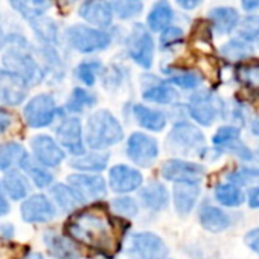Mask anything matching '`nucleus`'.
<instances>
[{
    "instance_id": "6e6552de",
    "label": "nucleus",
    "mask_w": 259,
    "mask_h": 259,
    "mask_svg": "<svg viewBox=\"0 0 259 259\" xmlns=\"http://www.w3.org/2000/svg\"><path fill=\"white\" fill-rule=\"evenodd\" d=\"M125 253L132 259H168L169 248L154 232H138L130 236Z\"/></svg>"
},
{
    "instance_id": "9b49d317",
    "label": "nucleus",
    "mask_w": 259,
    "mask_h": 259,
    "mask_svg": "<svg viewBox=\"0 0 259 259\" xmlns=\"http://www.w3.org/2000/svg\"><path fill=\"white\" fill-rule=\"evenodd\" d=\"M223 111V102L209 90L195 92L189 98L188 113L189 116L203 126H210Z\"/></svg>"
},
{
    "instance_id": "a19ab883",
    "label": "nucleus",
    "mask_w": 259,
    "mask_h": 259,
    "mask_svg": "<svg viewBox=\"0 0 259 259\" xmlns=\"http://www.w3.org/2000/svg\"><path fill=\"white\" fill-rule=\"evenodd\" d=\"M110 207L116 215L122 218H133L139 213V204L136 198L128 197V195H120V197L113 198L110 201Z\"/></svg>"
},
{
    "instance_id": "4c0bfd02",
    "label": "nucleus",
    "mask_w": 259,
    "mask_h": 259,
    "mask_svg": "<svg viewBox=\"0 0 259 259\" xmlns=\"http://www.w3.org/2000/svg\"><path fill=\"white\" fill-rule=\"evenodd\" d=\"M108 2L114 19H119L122 22L135 20L144 11V4L135 2V0H108Z\"/></svg>"
},
{
    "instance_id": "72a5a7b5",
    "label": "nucleus",
    "mask_w": 259,
    "mask_h": 259,
    "mask_svg": "<svg viewBox=\"0 0 259 259\" xmlns=\"http://www.w3.org/2000/svg\"><path fill=\"white\" fill-rule=\"evenodd\" d=\"M198 218H200V224L203 226V229H206L207 232H212V233L223 232L230 226L229 215L223 209L210 206V204L201 206V209L198 212Z\"/></svg>"
},
{
    "instance_id": "1a4fd4ad",
    "label": "nucleus",
    "mask_w": 259,
    "mask_h": 259,
    "mask_svg": "<svg viewBox=\"0 0 259 259\" xmlns=\"http://www.w3.org/2000/svg\"><path fill=\"white\" fill-rule=\"evenodd\" d=\"M125 154L136 166L150 168L156 163L160 154V147L156 138L142 132H135L126 139Z\"/></svg>"
},
{
    "instance_id": "ea45409f",
    "label": "nucleus",
    "mask_w": 259,
    "mask_h": 259,
    "mask_svg": "<svg viewBox=\"0 0 259 259\" xmlns=\"http://www.w3.org/2000/svg\"><path fill=\"white\" fill-rule=\"evenodd\" d=\"M253 54V48L244 40H230L221 48V55L229 61H241Z\"/></svg>"
},
{
    "instance_id": "4be33fe9",
    "label": "nucleus",
    "mask_w": 259,
    "mask_h": 259,
    "mask_svg": "<svg viewBox=\"0 0 259 259\" xmlns=\"http://www.w3.org/2000/svg\"><path fill=\"white\" fill-rule=\"evenodd\" d=\"M0 182H2V188H4L8 200L23 201L31 194V182L25 176V172L19 168L7 171Z\"/></svg>"
},
{
    "instance_id": "37998d69",
    "label": "nucleus",
    "mask_w": 259,
    "mask_h": 259,
    "mask_svg": "<svg viewBox=\"0 0 259 259\" xmlns=\"http://www.w3.org/2000/svg\"><path fill=\"white\" fill-rule=\"evenodd\" d=\"M239 37L244 41H253L259 37V17L248 16L242 20L239 28Z\"/></svg>"
},
{
    "instance_id": "9d476101",
    "label": "nucleus",
    "mask_w": 259,
    "mask_h": 259,
    "mask_svg": "<svg viewBox=\"0 0 259 259\" xmlns=\"http://www.w3.org/2000/svg\"><path fill=\"white\" fill-rule=\"evenodd\" d=\"M55 141L60 147L73 157L82 156L87 153V147L84 142V125L78 116L66 114L61 117L58 126L55 128Z\"/></svg>"
},
{
    "instance_id": "ddd939ff",
    "label": "nucleus",
    "mask_w": 259,
    "mask_h": 259,
    "mask_svg": "<svg viewBox=\"0 0 259 259\" xmlns=\"http://www.w3.org/2000/svg\"><path fill=\"white\" fill-rule=\"evenodd\" d=\"M142 185H144V176L135 166L117 163L108 169L107 186L116 194L126 195L136 192L142 188Z\"/></svg>"
},
{
    "instance_id": "f3484780",
    "label": "nucleus",
    "mask_w": 259,
    "mask_h": 259,
    "mask_svg": "<svg viewBox=\"0 0 259 259\" xmlns=\"http://www.w3.org/2000/svg\"><path fill=\"white\" fill-rule=\"evenodd\" d=\"M78 16L85 25L96 29L108 31L114 25V16L108 0H82Z\"/></svg>"
},
{
    "instance_id": "49530a36",
    "label": "nucleus",
    "mask_w": 259,
    "mask_h": 259,
    "mask_svg": "<svg viewBox=\"0 0 259 259\" xmlns=\"http://www.w3.org/2000/svg\"><path fill=\"white\" fill-rule=\"evenodd\" d=\"M11 212V203L2 188V182H0V218L7 217Z\"/></svg>"
},
{
    "instance_id": "c85d7f7f",
    "label": "nucleus",
    "mask_w": 259,
    "mask_h": 259,
    "mask_svg": "<svg viewBox=\"0 0 259 259\" xmlns=\"http://www.w3.org/2000/svg\"><path fill=\"white\" fill-rule=\"evenodd\" d=\"M29 26L37 37V40L41 43V46H54L58 48L61 43V34L57 22L49 17H38L32 22H29Z\"/></svg>"
},
{
    "instance_id": "bb28decb",
    "label": "nucleus",
    "mask_w": 259,
    "mask_h": 259,
    "mask_svg": "<svg viewBox=\"0 0 259 259\" xmlns=\"http://www.w3.org/2000/svg\"><path fill=\"white\" fill-rule=\"evenodd\" d=\"M110 162V153L107 151H89L84 153L82 156L73 157L69 165L70 168H73L78 172H95V174H101L102 171L107 169Z\"/></svg>"
},
{
    "instance_id": "f8f14e48",
    "label": "nucleus",
    "mask_w": 259,
    "mask_h": 259,
    "mask_svg": "<svg viewBox=\"0 0 259 259\" xmlns=\"http://www.w3.org/2000/svg\"><path fill=\"white\" fill-rule=\"evenodd\" d=\"M31 157L41 166L52 169L58 168L67 157L66 151L60 147L55 138L49 135H35L29 141Z\"/></svg>"
},
{
    "instance_id": "5701e85b",
    "label": "nucleus",
    "mask_w": 259,
    "mask_h": 259,
    "mask_svg": "<svg viewBox=\"0 0 259 259\" xmlns=\"http://www.w3.org/2000/svg\"><path fill=\"white\" fill-rule=\"evenodd\" d=\"M139 200L147 210L160 212L169 204V191L160 182H150L139 189Z\"/></svg>"
},
{
    "instance_id": "f257e3e1",
    "label": "nucleus",
    "mask_w": 259,
    "mask_h": 259,
    "mask_svg": "<svg viewBox=\"0 0 259 259\" xmlns=\"http://www.w3.org/2000/svg\"><path fill=\"white\" fill-rule=\"evenodd\" d=\"M69 238L98 251H107L113 244L110 221L92 210H76L66 224Z\"/></svg>"
},
{
    "instance_id": "de8ad7c7",
    "label": "nucleus",
    "mask_w": 259,
    "mask_h": 259,
    "mask_svg": "<svg viewBox=\"0 0 259 259\" xmlns=\"http://www.w3.org/2000/svg\"><path fill=\"white\" fill-rule=\"evenodd\" d=\"M16 235V227L11 223H4L0 224V238L4 239H11Z\"/></svg>"
},
{
    "instance_id": "c03bdc74",
    "label": "nucleus",
    "mask_w": 259,
    "mask_h": 259,
    "mask_svg": "<svg viewBox=\"0 0 259 259\" xmlns=\"http://www.w3.org/2000/svg\"><path fill=\"white\" fill-rule=\"evenodd\" d=\"M14 122H16V116L10 110L0 107V136L7 135L13 128Z\"/></svg>"
},
{
    "instance_id": "864d4df0",
    "label": "nucleus",
    "mask_w": 259,
    "mask_h": 259,
    "mask_svg": "<svg viewBox=\"0 0 259 259\" xmlns=\"http://www.w3.org/2000/svg\"><path fill=\"white\" fill-rule=\"evenodd\" d=\"M20 259H43V256L40 253H28L26 256H23Z\"/></svg>"
},
{
    "instance_id": "a211bd4d",
    "label": "nucleus",
    "mask_w": 259,
    "mask_h": 259,
    "mask_svg": "<svg viewBox=\"0 0 259 259\" xmlns=\"http://www.w3.org/2000/svg\"><path fill=\"white\" fill-rule=\"evenodd\" d=\"M142 99L148 104L171 105L179 99V92L168 81L154 75L142 76Z\"/></svg>"
},
{
    "instance_id": "b1692460",
    "label": "nucleus",
    "mask_w": 259,
    "mask_h": 259,
    "mask_svg": "<svg viewBox=\"0 0 259 259\" xmlns=\"http://www.w3.org/2000/svg\"><path fill=\"white\" fill-rule=\"evenodd\" d=\"M132 113H133L136 123L141 128L147 130V132L160 133L163 132L168 123V117L163 111L151 108L145 104H135L132 108Z\"/></svg>"
},
{
    "instance_id": "e433bc0d",
    "label": "nucleus",
    "mask_w": 259,
    "mask_h": 259,
    "mask_svg": "<svg viewBox=\"0 0 259 259\" xmlns=\"http://www.w3.org/2000/svg\"><path fill=\"white\" fill-rule=\"evenodd\" d=\"M215 200L226 207H236L244 203V192L233 183H218L213 189Z\"/></svg>"
},
{
    "instance_id": "423d86ee",
    "label": "nucleus",
    "mask_w": 259,
    "mask_h": 259,
    "mask_svg": "<svg viewBox=\"0 0 259 259\" xmlns=\"http://www.w3.org/2000/svg\"><path fill=\"white\" fill-rule=\"evenodd\" d=\"M126 55L141 69L150 70L154 63L156 41L153 34L142 23H136L125 38Z\"/></svg>"
},
{
    "instance_id": "393cba45",
    "label": "nucleus",
    "mask_w": 259,
    "mask_h": 259,
    "mask_svg": "<svg viewBox=\"0 0 259 259\" xmlns=\"http://www.w3.org/2000/svg\"><path fill=\"white\" fill-rule=\"evenodd\" d=\"M174 20V10L168 0H157V2L151 7L150 13L147 14L145 28L153 34H160L166 28L172 26Z\"/></svg>"
},
{
    "instance_id": "20e7f679",
    "label": "nucleus",
    "mask_w": 259,
    "mask_h": 259,
    "mask_svg": "<svg viewBox=\"0 0 259 259\" xmlns=\"http://www.w3.org/2000/svg\"><path fill=\"white\" fill-rule=\"evenodd\" d=\"M66 45L82 55H93L107 51L113 45V32L92 28L85 23H75L64 31Z\"/></svg>"
},
{
    "instance_id": "5fc2aeb1",
    "label": "nucleus",
    "mask_w": 259,
    "mask_h": 259,
    "mask_svg": "<svg viewBox=\"0 0 259 259\" xmlns=\"http://www.w3.org/2000/svg\"><path fill=\"white\" fill-rule=\"evenodd\" d=\"M67 4H76V2H79V0H66Z\"/></svg>"
},
{
    "instance_id": "7ed1b4c3",
    "label": "nucleus",
    "mask_w": 259,
    "mask_h": 259,
    "mask_svg": "<svg viewBox=\"0 0 259 259\" xmlns=\"http://www.w3.org/2000/svg\"><path fill=\"white\" fill-rule=\"evenodd\" d=\"M2 66L8 72L22 78L28 85H35L45 79L41 64L31 52L29 43L25 45H7L2 55Z\"/></svg>"
},
{
    "instance_id": "8fccbe9b",
    "label": "nucleus",
    "mask_w": 259,
    "mask_h": 259,
    "mask_svg": "<svg viewBox=\"0 0 259 259\" xmlns=\"http://www.w3.org/2000/svg\"><path fill=\"white\" fill-rule=\"evenodd\" d=\"M201 2H203V0H176V4H177L182 10H185V11H192V10H195Z\"/></svg>"
},
{
    "instance_id": "6e6d98bb",
    "label": "nucleus",
    "mask_w": 259,
    "mask_h": 259,
    "mask_svg": "<svg viewBox=\"0 0 259 259\" xmlns=\"http://www.w3.org/2000/svg\"><path fill=\"white\" fill-rule=\"evenodd\" d=\"M135 2H144V0H135Z\"/></svg>"
},
{
    "instance_id": "473e14b6",
    "label": "nucleus",
    "mask_w": 259,
    "mask_h": 259,
    "mask_svg": "<svg viewBox=\"0 0 259 259\" xmlns=\"http://www.w3.org/2000/svg\"><path fill=\"white\" fill-rule=\"evenodd\" d=\"M163 73L166 75V81L171 85L180 87L183 90H194L203 82V76L197 70L183 69V67H163Z\"/></svg>"
},
{
    "instance_id": "412c9836",
    "label": "nucleus",
    "mask_w": 259,
    "mask_h": 259,
    "mask_svg": "<svg viewBox=\"0 0 259 259\" xmlns=\"http://www.w3.org/2000/svg\"><path fill=\"white\" fill-rule=\"evenodd\" d=\"M49 195L55 207L61 209L66 213H75L85 204V201L78 195V192L67 183H54L49 188Z\"/></svg>"
},
{
    "instance_id": "7c9ffc66",
    "label": "nucleus",
    "mask_w": 259,
    "mask_h": 259,
    "mask_svg": "<svg viewBox=\"0 0 259 259\" xmlns=\"http://www.w3.org/2000/svg\"><path fill=\"white\" fill-rule=\"evenodd\" d=\"M29 156L26 148L14 141L0 144V171L7 172L20 168L22 162Z\"/></svg>"
},
{
    "instance_id": "58836bf2",
    "label": "nucleus",
    "mask_w": 259,
    "mask_h": 259,
    "mask_svg": "<svg viewBox=\"0 0 259 259\" xmlns=\"http://www.w3.org/2000/svg\"><path fill=\"white\" fill-rule=\"evenodd\" d=\"M239 136H241V132L238 126H233V125H224L221 128H218V132L213 135L212 138V144L215 145L217 150H229L236 144L239 142Z\"/></svg>"
},
{
    "instance_id": "3c124183",
    "label": "nucleus",
    "mask_w": 259,
    "mask_h": 259,
    "mask_svg": "<svg viewBox=\"0 0 259 259\" xmlns=\"http://www.w3.org/2000/svg\"><path fill=\"white\" fill-rule=\"evenodd\" d=\"M241 4L245 11H253L259 8V0H241Z\"/></svg>"
},
{
    "instance_id": "f03ea898",
    "label": "nucleus",
    "mask_w": 259,
    "mask_h": 259,
    "mask_svg": "<svg viewBox=\"0 0 259 259\" xmlns=\"http://www.w3.org/2000/svg\"><path fill=\"white\" fill-rule=\"evenodd\" d=\"M123 126L108 110H96L89 114L84 125V142L90 151H107L123 141Z\"/></svg>"
},
{
    "instance_id": "09e8293b",
    "label": "nucleus",
    "mask_w": 259,
    "mask_h": 259,
    "mask_svg": "<svg viewBox=\"0 0 259 259\" xmlns=\"http://www.w3.org/2000/svg\"><path fill=\"white\" fill-rule=\"evenodd\" d=\"M247 201H248V206H250L251 209H259V186L251 188V189L248 191Z\"/></svg>"
},
{
    "instance_id": "cd10ccee",
    "label": "nucleus",
    "mask_w": 259,
    "mask_h": 259,
    "mask_svg": "<svg viewBox=\"0 0 259 259\" xmlns=\"http://www.w3.org/2000/svg\"><path fill=\"white\" fill-rule=\"evenodd\" d=\"M96 102H98V96L95 92L78 85L70 92L63 110L69 116H78V114H82L85 110L95 107Z\"/></svg>"
},
{
    "instance_id": "2eb2a0df",
    "label": "nucleus",
    "mask_w": 259,
    "mask_h": 259,
    "mask_svg": "<svg viewBox=\"0 0 259 259\" xmlns=\"http://www.w3.org/2000/svg\"><path fill=\"white\" fill-rule=\"evenodd\" d=\"M20 215L28 224H45L57 217V207L48 195L32 194L22 201Z\"/></svg>"
},
{
    "instance_id": "a18cd8bd",
    "label": "nucleus",
    "mask_w": 259,
    "mask_h": 259,
    "mask_svg": "<svg viewBox=\"0 0 259 259\" xmlns=\"http://www.w3.org/2000/svg\"><path fill=\"white\" fill-rule=\"evenodd\" d=\"M244 241L248 248H251L256 254H259V227L248 230L244 236Z\"/></svg>"
},
{
    "instance_id": "a878e982",
    "label": "nucleus",
    "mask_w": 259,
    "mask_h": 259,
    "mask_svg": "<svg viewBox=\"0 0 259 259\" xmlns=\"http://www.w3.org/2000/svg\"><path fill=\"white\" fill-rule=\"evenodd\" d=\"M200 197V186L191 183H176L172 188V201L176 212L186 217L192 212Z\"/></svg>"
},
{
    "instance_id": "39448f33",
    "label": "nucleus",
    "mask_w": 259,
    "mask_h": 259,
    "mask_svg": "<svg viewBox=\"0 0 259 259\" xmlns=\"http://www.w3.org/2000/svg\"><path fill=\"white\" fill-rule=\"evenodd\" d=\"M66 113L51 93H40L31 98L23 107V119L29 128H48L57 117H64Z\"/></svg>"
},
{
    "instance_id": "c9c22d12",
    "label": "nucleus",
    "mask_w": 259,
    "mask_h": 259,
    "mask_svg": "<svg viewBox=\"0 0 259 259\" xmlns=\"http://www.w3.org/2000/svg\"><path fill=\"white\" fill-rule=\"evenodd\" d=\"M19 169H22L25 172V176L29 179V182H32L34 186H37L40 189L51 188L54 185V174L51 172V169L38 165L31 156H28L22 162Z\"/></svg>"
},
{
    "instance_id": "c756f323",
    "label": "nucleus",
    "mask_w": 259,
    "mask_h": 259,
    "mask_svg": "<svg viewBox=\"0 0 259 259\" xmlns=\"http://www.w3.org/2000/svg\"><path fill=\"white\" fill-rule=\"evenodd\" d=\"M8 4L13 11H16L28 23L38 17H45L52 8V0H8Z\"/></svg>"
},
{
    "instance_id": "f704fd0d",
    "label": "nucleus",
    "mask_w": 259,
    "mask_h": 259,
    "mask_svg": "<svg viewBox=\"0 0 259 259\" xmlns=\"http://www.w3.org/2000/svg\"><path fill=\"white\" fill-rule=\"evenodd\" d=\"M102 73H104V64L99 58H85L79 61L73 69V76L85 89H92Z\"/></svg>"
},
{
    "instance_id": "dca6fc26",
    "label": "nucleus",
    "mask_w": 259,
    "mask_h": 259,
    "mask_svg": "<svg viewBox=\"0 0 259 259\" xmlns=\"http://www.w3.org/2000/svg\"><path fill=\"white\" fill-rule=\"evenodd\" d=\"M67 185L72 186L85 203L93 200H104L108 194L107 182L101 174L73 172L67 177Z\"/></svg>"
},
{
    "instance_id": "2f4dec72",
    "label": "nucleus",
    "mask_w": 259,
    "mask_h": 259,
    "mask_svg": "<svg viewBox=\"0 0 259 259\" xmlns=\"http://www.w3.org/2000/svg\"><path fill=\"white\" fill-rule=\"evenodd\" d=\"M239 23V14L235 8L230 7H218L209 13V25L218 34L232 32Z\"/></svg>"
},
{
    "instance_id": "aec40b11",
    "label": "nucleus",
    "mask_w": 259,
    "mask_h": 259,
    "mask_svg": "<svg viewBox=\"0 0 259 259\" xmlns=\"http://www.w3.org/2000/svg\"><path fill=\"white\" fill-rule=\"evenodd\" d=\"M43 242L48 253L54 259H81V251L75 241L64 233L48 230L43 235Z\"/></svg>"
},
{
    "instance_id": "4468645a",
    "label": "nucleus",
    "mask_w": 259,
    "mask_h": 259,
    "mask_svg": "<svg viewBox=\"0 0 259 259\" xmlns=\"http://www.w3.org/2000/svg\"><path fill=\"white\" fill-rule=\"evenodd\" d=\"M160 176L172 183L198 185L204 177V168L200 163L191 160L169 159L160 166Z\"/></svg>"
},
{
    "instance_id": "603ef678",
    "label": "nucleus",
    "mask_w": 259,
    "mask_h": 259,
    "mask_svg": "<svg viewBox=\"0 0 259 259\" xmlns=\"http://www.w3.org/2000/svg\"><path fill=\"white\" fill-rule=\"evenodd\" d=\"M7 48V34L4 31V28L0 26V51Z\"/></svg>"
},
{
    "instance_id": "79ce46f5",
    "label": "nucleus",
    "mask_w": 259,
    "mask_h": 259,
    "mask_svg": "<svg viewBox=\"0 0 259 259\" xmlns=\"http://www.w3.org/2000/svg\"><path fill=\"white\" fill-rule=\"evenodd\" d=\"M183 40H185V32L179 26H169L159 34V46L162 51H169L182 45Z\"/></svg>"
},
{
    "instance_id": "0eeeda50",
    "label": "nucleus",
    "mask_w": 259,
    "mask_h": 259,
    "mask_svg": "<svg viewBox=\"0 0 259 259\" xmlns=\"http://www.w3.org/2000/svg\"><path fill=\"white\" fill-rule=\"evenodd\" d=\"M166 145L169 151L182 156H194L204 153V135L191 122H177L168 135Z\"/></svg>"
},
{
    "instance_id": "6ab92c4d",
    "label": "nucleus",
    "mask_w": 259,
    "mask_h": 259,
    "mask_svg": "<svg viewBox=\"0 0 259 259\" xmlns=\"http://www.w3.org/2000/svg\"><path fill=\"white\" fill-rule=\"evenodd\" d=\"M29 95V85L17 75L0 67V105H22Z\"/></svg>"
}]
</instances>
